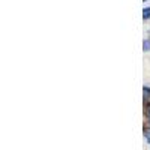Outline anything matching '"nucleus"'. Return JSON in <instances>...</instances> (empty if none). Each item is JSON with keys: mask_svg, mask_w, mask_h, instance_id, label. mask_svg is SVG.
I'll use <instances>...</instances> for the list:
<instances>
[{"mask_svg": "<svg viewBox=\"0 0 150 150\" xmlns=\"http://www.w3.org/2000/svg\"><path fill=\"white\" fill-rule=\"evenodd\" d=\"M147 117H149V120H150V108L147 110Z\"/></svg>", "mask_w": 150, "mask_h": 150, "instance_id": "4", "label": "nucleus"}, {"mask_svg": "<svg viewBox=\"0 0 150 150\" xmlns=\"http://www.w3.org/2000/svg\"><path fill=\"white\" fill-rule=\"evenodd\" d=\"M143 48H144V51H150V39H146L143 42Z\"/></svg>", "mask_w": 150, "mask_h": 150, "instance_id": "2", "label": "nucleus"}, {"mask_svg": "<svg viewBox=\"0 0 150 150\" xmlns=\"http://www.w3.org/2000/svg\"><path fill=\"white\" fill-rule=\"evenodd\" d=\"M144 138H146L147 143L150 144V128H149V129H144Z\"/></svg>", "mask_w": 150, "mask_h": 150, "instance_id": "3", "label": "nucleus"}, {"mask_svg": "<svg viewBox=\"0 0 150 150\" xmlns=\"http://www.w3.org/2000/svg\"><path fill=\"white\" fill-rule=\"evenodd\" d=\"M143 18L144 20H149L150 18V8H144L143 9Z\"/></svg>", "mask_w": 150, "mask_h": 150, "instance_id": "1", "label": "nucleus"}]
</instances>
